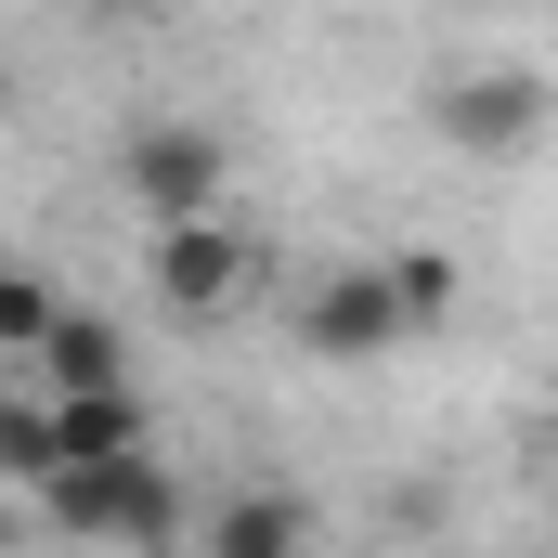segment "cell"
Returning a JSON list of instances; mask_svg holds the SVG:
<instances>
[{"label":"cell","mask_w":558,"mask_h":558,"mask_svg":"<svg viewBox=\"0 0 558 558\" xmlns=\"http://www.w3.org/2000/svg\"><path fill=\"white\" fill-rule=\"evenodd\" d=\"M52 533H78V546H131V558H169L195 546V494L169 481V454H118V468H65L52 494Z\"/></svg>","instance_id":"6da1fadb"},{"label":"cell","mask_w":558,"mask_h":558,"mask_svg":"<svg viewBox=\"0 0 558 558\" xmlns=\"http://www.w3.org/2000/svg\"><path fill=\"white\" fill-rule=\"evenodd\" d=\"M118 195H131L156 234L221 221V195H234V143L208 131V118H131V131H118Z\"/></svg>","instance_id":"7a4b0ae2"},{"label":"cell","mask_w":558,"mask_h":558,"mask_svg":"<svg viewBox=\"0 0 558 558\" xmlns=\"http://www.w3.org/2000/svg\"><path fill=\"white\" fill-rule=\"evenodd\" d=\"M286 325H299V351H312V364H377V351H403V312H390V274H377V260L312 274Z\"/></svg>","instance_id":"3957f363"},{"label":"cell","mask_w":558,"mask_h":558,"mask_svg":"<svg viewBox=\"0 0 558 558\" xmlns=\"http://www.w3.org/2000/svg\"><path fill=\"white\" fill-rule=\"evenodd\" d=\"M428 131L468 143V156H533V143H546V78H533V65H468V78H441Z\"/></svg>","instance_id":"277c9868"},{"label":"cell","mask_w":558,"mask_h":558,"mask_svg":"<svg viewBox=\"0 0 558 558\" xmlns=\"http://www.w3.org/2000/svg\"><path fill=\"white\" fill-rule=\"evenodd\" d=\"M143 286H156L182 325H221V312L247 299V247H234V221H182V234H156V247H143Z\"/></svg>","instance_id":"5b68a950"},{"label":"cell","mask_w":558,"mask_h":558,"mask_svg":"<svg viewBox=\"0 0 558 558\" xmlns=\"http://www.w3.org/2000/svg\"><path fill=\"white\" fill-rule=\"evenodd\" d=\"M105 390H131V325L65 299V325L39 338V403H105Z\"/></svg>","instance_id":"8992f818"},{"label":"cell","mask_w":558,"mask_h":558,"mask_svg":"<svg viewBox=\"0 0 558 558\" xmlns=\"http://www.w3.org/2000/svg\"><path fill=\"white\" fill-rule=\"evenodd\" d=\"M195 546L208 558H312V507H299L286 481H234V494H208Z\"/></svg>","instance_id":"52a82bcc"},{"label":"cell","mask_w":558,"mask_h":558,"mask_svg":"<svg viewBox=\"0 0 558 558\" xmlns=\"http://www.w3.org/2000/svg\"><path fill=\"white\" fill-rule=\"evenodd\" d=\"M52 454L65 468H118V454H156V416H143V390H105V403H52ZM52 468V481H65Z\"/></svg>","instance_id":"ba28073f"},{"label":"cell","mask_w":558,"mask_h":558,"mask_svg":"<svg viewBox=\"0 0 558 558\" xmlns=\"http://www.w3.org/2000/svg\"><path fill=\"white\" fill-rule=\"evenodd\" d=\"M52 403L39 390H0V481H26V494H52Z\"/></svg>","instance_id":"9c48e42d"},{"label":"cell","mask_w":558,"mask_h":558,"mask_svg":"<svg viewBox=\"0 0 558 558\" xmlns=\"http://www.w3.org/2000/svg\"><path fill=\"white\" fill-rule=\"evenodd\" d=\"M377 274H390V312H403V338H428V325L454 312V260H441V247H390Z\"/></svg>","instance_id":"30bf717a"},{"label":"cell","mask_w":558,"mask_h":558,"mask_svg":"<svg viewBox=\"0 0 558 558\" xmlns=\"http://www.w3.org/2000/svg\"><path fill=\"white\" fill-rule=\"evenodd\" d=\"M52 325H65V286L26 274V260H0V351H39Z\"/></svg>","instance_id":"8fae6325"},{"label":"cell","mask_w":558,"mask_h":558,"mask_svg":"<svg viewBox=\"0 0 558 558\" xmlns=\"http://www.w3.org/2000/svg\"><path fill=\"white\" fill-rule=\"evenodd\" d=\"M546 520H558V481H546Z\"/></svg>","instance_id":"7c38bea8"}]
</instances>
